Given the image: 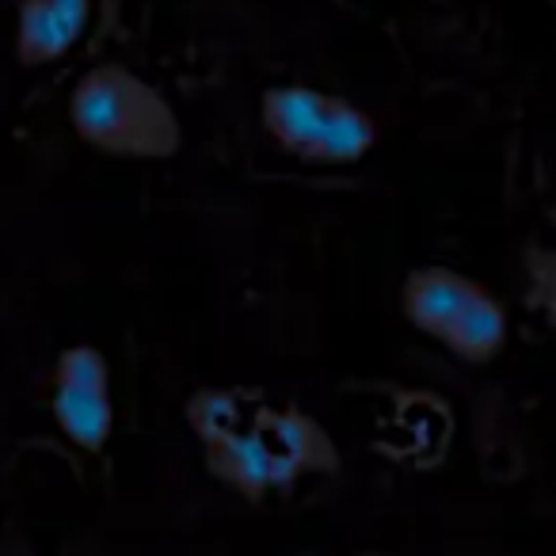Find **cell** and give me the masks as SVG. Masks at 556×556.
Listing matches in <instances>:
<instances>
[{
  "mask_svg": "<svg viewBox=\"0 0 556 556\" xmlns=\"http://www.w3.org/2000/svg\"><path fill=\"white\" fill-rule=\"evenodd\" d=\"M70 126L88 149L115 161H172L184 123L172 100L118 62L92 65L70 92Z\"/></svg>",
  "mask_w": 556,
  "mask_h": 556,
  "instance_id": "2",
  "label": "cell"
},
{
  "mask_svg": "<svg viewBox=\"0 0 556 556\" xmlns=\"http://www.w3.org/2000/svg\"><path fill=\"white\" fill-rule=\"evenodd\" d=\"M50 416L62 439L100 457L115 434V378L96 343H70L50 370Z\"/></svg>",
  "mask_w": 556,
  "mask_h": 556,
  "instance_id": "5",
  "label": "cell"
},
{
  "mask_svg": "<svg viewBox=\"0 0 556 556\" xmlns=\"http://www.w3.org/2000/svg\"><path fill=\"white\" fill-rule=\"evenodd\" d=\"M401 317L465 366H488L510 343V313L477 275L424 263L401 278Z\"/></svg>",
  "mask_w": 556,
  "mask_h": 556,
  "instance_id": "3",
  "label": "cell"
},
{
  "mask_svg": "<svg viewBox=\"0 0 556 556\" xmlns=\"http://www.w3.org/2000/svg\"><path fill=\"white\" fill-rule=\"evenodd\" d=\"M184 424L206 477L244 503L282 500L343 469L340 442L309 408L248 381L191 389Z\"/></svg>",
  "mask_w": 556,
  "mask_h": 556,
  "instance_id": "1",
  "label": "cell"
},
{
  "mask_svg": "<svg viewBox=\"0 0 556 556\" xmlns=\"http://www.w3.org/2000/svg\"><path fill=\"white\" fill-rule=\"evenodd\" d=\"M260 126L282 153L313 168H348L378 146V118L370 111L313 85L267 88L260 96Z\"/></svg>",
  "mask_w": 556,
  "mask_h": 556,
  "instance_id": "4",
  "label": "cell"
},
{
  "mask_svg": "<svg viewBox=\"0 0 556 556\" xmlns=\"http://www.w3.org/2000/svg\"><path fill=\"white\" fill-rule=\"evenodd\" d=\"M526 275V309L538 313L548 328H556V248L533 244L522 260Z\"/></svg>",
  "mask_w": 556,
  "mask_h": 556,
  "instance_id": "7",
  "label": "cell"
},
{
  "mask_svg": "<svg viewBox=\"0 0 556 556\" xmlns=\"http://www.w3.org/2000/svg\"><path fill=\"white\" fill-rule=\"evenodd\" d=\"M92 20V0H20L16 9V62L42 70L65 58Z\"/></svg>",
  "mask_w": 556,
  "mask_h": 556,
  "instance_id": "6",
  "label": "cell"
}]
</instances>
